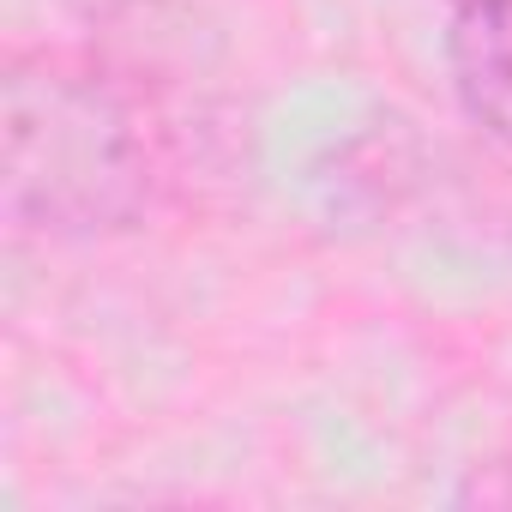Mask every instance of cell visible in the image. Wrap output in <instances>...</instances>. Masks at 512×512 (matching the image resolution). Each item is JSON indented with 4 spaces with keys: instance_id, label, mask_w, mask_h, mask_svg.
<instances>
[{
    "instance_id": "obj_3",
    "label": "cell",
    "mask_w": 512,
    "mask_h": 512,
    "mask_svg": "<svg viewBox=\"0 0 512 512\" xmlns=\"http://www.w3.org/2000/svg\"><path fill=\"white\" fill-rule=\"evenodd\" d=\"M452 7H476V0H452Z\"/></svg>"
},
{
    "instance_id": "obj_1",
    "label": "cell",
    "mask_w": 512,
    "mask_h": 512,
    "mask_svg": "<svg viewBox=\"0 0 512 512\" xmlns=\"http://www.w3.org/2000/svg\"><path fill=\"white\" fill-rule=\"evenodd\" d=\"M181 181L157 121L97 55H13L0 79V199L19 229L91 241Z\"/></svg>"
},
{
    "instance_id": "obj_2",
    "label": "cell",
    "mask_w": 512,
    "mask_h": 512,
    "mask_svg": "<svg viewBox=\"0 0 512 512\" xmlns=\"http://www.w3.org/2000/svg\"><path fill=\"white\" fill-rule=\"evenodd\" d=\"M446 73L464 115L512 151V0H476L452 13Z\"/></svg>"
}]
</instances>
